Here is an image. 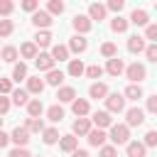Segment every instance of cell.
<instances>
[{"mask_svg":"<svg viewBox=\"0 0 157 157\" xmlns=\"http://www.w3.org/2000/svg\"><path fill=\"white\" fill-rule=\"evenodd\" d=\"M17 54H20V52H17L15 47H2V49H0V56H2V61H7V64H12V61L17 59Z\"/></svg>","mask_w":157,"mask_h":157,"instance_id":"35","label":"cell"},{"mask_svg":"<svg viewBox=\"0 0 157 157\" xmlns=\"http://www.w3.org/2000/svg\"><path fill=\"white\" fill-rule=\"evenodd\" d=\"M142 145H145V147H157V130H147Z\"/></svg>","mask_w":157,"mask_h":157,"instance_id":"41","label":"cell"},{"mask_svg":"<svg viewBox=\"0 0 157 157\" xmlns=\"http://www.w3.org/2000/svg\"><path fill=\"white\" fill-rule=\"evenodd\" d=\"M44 86H47V83H44L39 76H32V78H27V93H37V96H39V93L44 91Z\"/></svg>","mask_w":157,"mask_h":157,"instance_id":"22","label":"cell"},{"mask_svg":"<svg viewBox=\"0 0 157 157\" xmlns=\"http://www.w3.org/2000/svg\"><path fill=\"white\" fill-rule=\"evenodd\" d=\"M71 25H74V29H76V32H81V34H83V32H88V29L93 27V22H91L86 15H76V17L71 20Z\"/></svg>","mask_w":157,"mask_h":157,"instance_id":"16","label":"cell"},{"mask_svg":"<svg viewBox=\"0 0 157 157\" xmlns=\"http://www.w3.org/2000/svg\"><path fill=\"white\" fill-rule=\"evenodd\" d=\"M7 157H32V155H29L25 147H15V150H10V155H7Z\"/></svg>","mask_w":157,"mask_h":157,"instance_id":"49","label":"cell"},{"mask_svg":"<svg viewBox=\"0 0 157 157\" xmlns=\"http://www.w3.org/2000/svg\"><path fill=\"white\" fill-rule=\"evenodd\" d=\"M12 103H15V105H27V103H29L27 88H15V91H12Z\"/></svg>","mask_w":157,"mask_h":157,"instance_id":"24","label":"cell"},{"mask_svg":"<svg viewBox=\"0 0 157 157\" xmlns=\"http://www.w3.org/2000/svg\"><path fill=\"white\" fill-rule=\"evenodd\" d=\"M49 44H52V32L39 29V32L34 34V47H49Z\"/></svg>","mask_w":157,"mask_h":157,"instance_id":"27","label":"cell"},{"mask_svg":"<svg viewBox=\"0 0 157 157\" xmlns=\"http://www.w3.org/2000/svg\"><path fill=\"white\" fill-rule=\"evenodd\" d=\"M105 108H108V113H123L125 110V98L120 93H110V96H105Z\"/></svg>","mask_w":157,"mask_h":157,"instance_id":"4","label":"cell"},{"mask_svg":"<svg viewBox=\"0 0 157 157\" xmlns=\"http://www.w3.org/2000/svg\"><path fill=\"white\" fill-rule=\"evenodd\" d=\"M71 157H88V152H86V150H74Z\"/></svg>","mask_w":157,"mask_h":157,"instance_id":"53","label":"cell"},{"mask_svg":"<svg viewBox=\"0 0 157 157\" xmlns=\"http://www.w3.org/2000/svg\"><path fill=\"white\" fill-rule=\"evenodd\" d=\"M123 98H128V101H137V98H142V88H140L137 83H130V86L125 88Z\"/></svg>","mask_w":157,"mask_h":157,"instance_id":"30","label":"cell"},{"mask_svg":"<svg viewBox=\"0 0 157 157\" xmlns=\"http://www.w3.org/2000/svg\"><path fill=\"white\" fill-rule=\"evenodd\" d=\"M0 125H2V118H0Z\"/></svg>","mask_w":157,"mask_h":157,"instance_id":"54","label":"cell"},{"mask_svg":"<svg viewBox=\"0 0 157 157\" xmlns=\"http://www.w3.org/2000/svg\"><path fill=\"white\" fill-rule=\"evenodd\" d=\"M10 140H12L17 147H25V145L29 142V132H27L25 128H20V125H17V128L12 130V135H10Z\"/></svg>","mask_w":157,"mask_h":157,"instance_id":"12","label":"cell"},{"mask_svg":"<svg viewBox=\"0 0 157 157\" xmlns=\"http://www.w3.org/2000/svg\"><path fill=\"white\" fill-rule=\"evenodd\" d=\"M155 10H157V5H155Z\"/></svg>","mask_w":157,"mask_h":157,"instance_id":"55","label":"cell"},{"mask_svg":"<svg viewBox=\"0 0 157 157\" xmlns=\"http://www.w3.org/2000/svg\"><path fill=\"white\" fill-rule=\"evenodd\" d=\"M105 71H108L110 76H120V74L125 71V64H123V59H118V56L108 59V66H105Z\"/></svg>","mask_w":157,"mask_h":157,"instance_id":"18","label":"cell"},{"mask_svg":"<svg viewBox=\"0 0 157 157\" xmlns=\"http://www.w3.org/2000/svg\"><path fill=\"white\" fill-rule=\"evenodd\" d=\"M56 98H59V103H74L76 101V88L74 86H59Z\"/></svg>","mask_w":157,"mask_h":157,"instance_id":"10","label":"cell"},{"mask_svg":"<svg viewBox=\"0 0 157 157\" xmlns=\"http://www.w3.org/2000/svg\"><path fill=\"white\" fill-rule=\"evenodd\" d=\"M147 110H150V113H157V93L147 98Z\"/></svg>","mask_w":157,"mask_h":157,"instance_id":"51","label":"cell"},{"mask_svg":"<svg viewBox=\"0 0 157 157\" xmlns=\"http://www.w3.org/2000/svg\"><path fill=\"white\" fill-rule=\"evenodd\" d=\"M42 110H44L42 101H39V98H29V103H27V113H29V118H39Z\"/></svg>","mask_w":157,"mask_h":157,"instance_id":"25","label":"cell"},{"mask_svg":"<svg viewBox=\"0 0 157 157\" xmlns=\"http://www.w3.org/2000/svg\"><path fill=\"white\" fill-rule=\"evenodd\" d=\"M110 140L115 145H128L130 142V128L128 125H110Z\"/></svg>","mask_w":157,"mask_h":157,"instance_id":"1","label":"cell"},{"mask_svg":"<svg viewBox=\"0 0 157 157\" xmlns=\"http://www.w3.org/2000/svg\"><path fill=\"white\" fill-rule=\"evenodd\" d=\"M123 7H125L123 0H108V5H105V10H113V12H120Z\"/></svg>","mask_w":157,"mask_h":157,"instance_id":"46","label":"cell"},{"mask_svg":"<svg viewBox=\"0 0 157 157\" xmlns=\"http://www.w3.org/2000/svg\"><path fill=\"white\" fill-rule=\"evenodd\" d=\"M110 29H113V32H118V34H120V32H125V29H128V20H125V17H120V15H115V17L110 20Z\"/></svg>","mask_w":157,"mask_h":157,"instance_id":"32","label":"cell"},{"mask_svg":"<svg viewBox=\"0 0 157 157\" xmlns=\"http://www.w3.org/2000/svg\"><path fill=\"white\" fill-rule=\"evenodd\" d=\"M32 25H34V27H42V29H47V27L52 25V15H49L47 10H37V12L32 15Z\"/></svg>","mask_w":157,"mask_h":157,"instance_id":"9","label":"cell"},{"mask_svg":"<svg viewBox=\"0 0 157 157\" xmlns=\"http://www.w3.org/2000/svg\"><path fill=\"white\" fill-rule=\"evenodd\" d=\"M52 59L54 61H66L69 59V47L66 44H54L52 47Z\"/></svg>","mask_w":157,"mask_h":157,"instance_id":"21","label":"cell"},{"mask_svg":"<svg viewBox=\"0 0 157 157\" xmlns=\"http://www.w3.org/2000/svg\"><path fill=\"white\" fill-rule=\"evenodd\" d=\"M27 132H44V123H42V118H27V123L22 125Z\"/></svg>","mask_w":157,"mask_h":157,"instance_id":"26","label":"cell"},{"mask_svg":"<svg viewBox=\"0 0 157 157\" xmlns=\"http://www.w3.org/2000/svg\"><path fill=\"white\" fill-rule=\"evenodd\" d=\"M12 10H15V5H12L10 0H0V15H2V17H7Z\"/></svg>","mask_w":157,"mask_h":157,"instance_id":"43","label":"cell"},{"mask_svg":"<svg viewBox=\"0 0 157 157\" xmlns=\"http://www.w3.org/2000/svg\"><path fill=\"white\" fill-rule=\"evenodd\" d=\"M10 110V98H5V96H0V115H5Z\"/></svg>","mask_w":157,"mask_h":157,"instance_id":"50","label":"cell"},{"mask_svg":"<svg viewBox=\"0 0 157 157\" xmlns=\"http://www.w3.org/2000/svg\"><path fill=\"white\" fill-rule=\"evenodd\" d=\"M86 69H83V61L81 59H71L69 61V76H81Z\"/></svg>","mask_w":157,"mask_h":157,"instance_id":"36","label":"cell"},{"mask_svg":"<svg viewBox=\"0 0 157 157\" xmlns=\"http://www.w3.org/2000/svg\"><path fill=\"white\" fill-rule=\"evenodd\" d=\"M145 56H147L150 61H155V64H157V44H147V49H145Z\"/></svg>","mask_w":157,"mask_h":157,"instance_id":"48","label":"cell"},{"mask_svg":"<svg viewBox=\"0 0 157 157\" xmlns=\"http://www.w3.org/2000/svg\"><path fill=\"white\" fill-rule=\"evenodd\" d=\"M125 76H128V78H130L132 83H137V86H140V81H142V78L147 76V69H145L142 64H137V61H135V64L125 66Z\"/></svg>","mask_w":157,"mask_h":157,"instance_id":"3","label":"cell"},{"mask_svg":"<svg viewBox=\"0 0 157 157\" xmlns=\"http://www.w3.org/2000/svg\"><path fill=\"white\" fill-rule=\"evenodd\" d=\"M83 74H86L88 78H101V76H103V66H98V64H91V66H88Z\"/></svg>","mask_w":157,"mask_h":157,"instance_id":"39","label":"cell"},{"mask_svg":"<svg viewBox=\"0 0 157 157\" xmlns=\"http://www.w3.org/2000/svg\"><path fill=\"white\" fill-rule=\"evenodd\" d=\"M145 123V110L142 108H128L125 110V125L128 128H137V125H142Z\"/></svg>","mask_w":157,"mask_h":157,"instance_id":"2","label":"cell"},{"mask_svg":"<svg viewBox=\"0 0 157 157\" xmlns=\"http://www.w3.org/2000/svg\"><path fill=\"white\" fill-rule=\"evenodd\" d=\"M22 10H27V12L34 15V12L39 10V2H37V0H25V2H22Z\"/></svg>","mask_w":157,"mask_h":157,"instance_id":"45","label":"cell"},{"mask_svg":"<svg viewBox=\"0 0 157 157\" xmlns=\"http://www.w3.org/2000/svg\"><path fill=\"white\" fill-rule=\"evenodd\" d=\"M101 54H103L105 59H113V56H118V47H115L113 42H103V44H101Z\"/></svg>","mask_w":157,"mask_h":157,"instance_id":"34","label":"cell"},{"mask_svg":"<svg viewBox=\"0 0 157 157\" xmlns=\"http://www.w3.org/2000/svg\"><path fill=\"white\" fill-rule=\"evenodd\" d=\"M76 142H78V140H76L74 135H64V137L59 140V147H61L64 152H74V150H76Z\"/></svg>","mask_w":157,"mask_h":157,"instance_id":"31","label":"cell"},{"mask_svg":"<svg viewBox=\"0 0 157 157\" xmlns=\"http://www.w3.org/2000/svg\"><path fill=\"white\" fill-rule=\"evenodd\" d=\"M130 22L137 25V27H147V25H150V15H147L145 10H137V7H135V10L130 12Z\"/></svg>","mask_w":157,"mask_h":157,"instance_id":"15","label":"cell"},{"mask_svg":"<svg viewBox=\"0 0 157 157\" xmlns=\"http://www.w3.org/2000/svg\"><path fill=\"white\" fill-rule=\"evenodd\" d=\"M98 157H118V150L113 147V145H103L101 147V155Z\"/></svg>","mask_w":157,"mask_h":157,"instance_id":"44","label":"cell"},{"mask_svg":"<svg viewBox=\"0 0 157 157\" xmlns=\"http://www.w3.org/2000/svg\"><path fill=\"white\" fill-rule=\"evenodd\" d=\"M71 110H74V115H76V118H83V115H88L91 105H88V101H86V98H76V101L71 103Z\"/></svg>","mask_w":157,"mask_h":157,"instance_id":"17","label":"cell"},{"mask_svg":"<svg viewBox=\"0 0 157 157\" xmlns=\"http://www.w3.org/2000/svg\"><path fill=\"white\" fill-rule=\"evenodd\" d=\"M145 39H152V44H157V25H147L145 27Z\"/></svg>","mask_w":157,"mask_h":157,"instance_id":"42","label":"cell"},{"mask_svg":"<svg viewBox=\"0 0 157 157\" xmlns=\"http://www.w3.org/2000/svg\"><path fill=\"white\" fill-rule=\"evenodd\" d=\"M47 12L49 15H61L64 12V2L61 0H49L47 2Z\"/></svg>","mask_w":157,"mask_h":157,"instance_id":"37","label":"cell"},{"mask_svg":"<svg viewBox=\"0 0 157 157\" xmlns=\"http://www.w3.org/2000/svg\"><path fill=\"white\" fill-rule=\"evenodd\" d=\"M88 49V39H83L81 34H74L71 39H69V52H74V54H83Z\"/></svg>","mask_w":157,"mask_h":157,"instance_id":"7","label":"cell"},{"mask_svg":"<svg viewBox=\"0 0 157 157\" xmlns=\"http://www.w3.org/2000/svg\"><path fill=\"white\" fill-rule=\"evenodd\" d=\"M34 64H37V69H39V71H47V74H49V71L54 69V64H56V61L52 59V54L39 52V54H37V59H34Z\"/></svg>","mask_w":157,"mask_h":157,"instance_id":"5","label":"cell"},{"mask_svg":"<svg viewBox=\"0 0 157 157\" xmlns=\"http://www.w3.org/2000/svg\"><path fill=\"white\" fill-rule=\"evenodd\" d=\"M105 137H108V135H105L103 130H98V128H96V130L91 128V132L86 135L88 145H93V147H103V145H105Z\"/></svg>","mask_w":157,"mask_h":157,"instance_id":"13","label":"cell"},{"mask_svg":"<svg viewBox=\"0 0 157 157\" xmlns=\"http://www.w3.org/2000/svg\"><path fill=\"white\" fill-rule=\"evenodd\" d=\"M47 118H49L52 123H61V120H64V108H61V105H49V108H47Z\"/></svg>","mask_w":157,"mask_h":157,"instance_id":"29","label":"cell"},{"mask_svg":"<svg viewBox=\"0 0 157 157\" xmlns=\"http://www.w3.org/2000/svg\"><path fill=\"white\" fill-rule=\"evenodd\" d=\"M22 78H27V66L20 61V64H15V69H12V81H22Z\"/></svg>","mask_w":157,"mask_h":157,"instance_id":"38","label":"cell"},{"mask_svg":"<svg viewBox=\"0 0 157 157\" xmlns=\"http://www.w3.org/2000/svg\"><path fill=\"white\" fill-rule=\"evenodd\" d=\"M7 142H10V135L0 130V150H2V147H7Z\"/></svg>","mask_w":157,"mask_h":157,"instance_id":"52","label":"cell"},{"mask_svg":"<svg viewBox=\"0 0 157 157\" xmlns=\"http://www.w3.org/2000/svg\"><path fill=\"white\" fill-rule=\"evenodd\" d=\"M88 132H91V120L88 118H76L74 125H71V135L76 137V135H88Z\"/></svg>","mask_w":157,"mask_h":157,"instance_id":"8","label":"cell"},{"mask_svg":"<svg viewBox=\"0 0 157 157\" xmlns=\"http://www.w3.org/2000/svg\"><path fill=\"white\" fill-rule=\"evenodd\" d=\"M105 12H108L105 5H101V2H91L88 5V20H98L101 22V20H105Z\"/></svg>","mask_w":157,"mask_h":157,"instance_id":"14","label":"cell"},{"mask_svg":"<svg viewBox=\"0 0 157 157\" xmlns=\"http://www.w3.org/2000/svg\"><path fill=\"white\" fill-rule=\"evenodd\" d=\"M5 93H12V81L10 78H0V96Z\"/></svg>","mask_w":157,"mask_h":157,"instance_id":"47","label":"cell"},{"mask_svg":"<svg viewBox=\"0 0 157 157\" xmlns=\"http://www.w3.org/2000/svg\"><path fill=\"white\" fill-rule=\"evenodd\" d=\"M61 81H64V71H59V69H52L44 78V83H49V86H61Z\"/></svg>","mask_w":157,"mask_h":157,"instance_id":"28","label":"cell"},{"mask_svg":"<svg viewBox=\"0 0 157 157\" xmlns=\"http://www.w3.org/2000/svg\"><path fill=\"white\" fill-rule=\"evenodd\" d=\"M42 140H44V145H56V142L61 140V135H59V130H56V128H44Z\"/></svg>","mask_w":157,"mask_h":157,"instance_id":"23","label":"cell"},{"mask_svg":"<svg viewBox=\"0 0 157 157\" xmlns=\"http://www.w3.org/2000/svg\"><path fill=\"white\" fill-rule=\"evenodd\" d=\"M147 49V44H145V37H140V34H132L130 39H128V52H132V54H140V52H145Z\"/></svg>","mask_w":157,"mask_h":157,"instance_id":"11","label":"cell"},{"mask_svg":"<svg viewBox=\"0 0 157 157\" xmlns=\"http://www.w3.org/2000/svg\"><path fill=\"white\" fill-rule=\"evenodd\" d=\"M91 123H96V128L103 130V128H110V125H113V118H110L108 110H96L93 118H91Z\"/></svg>","mask_w":157,"mask_h":157,"instance_id":"6","label":"cell"},{"mask_svg":"<svg viewBox=\"0 0 157 157\" xmlns=\"http://www.w3.org/2000/svg\"><path fill=\"white\" fill-rule=\"evenodd\" d=\"M125 150H128V157H145V155H147V147H145L142 142H135V140L128 142Z\"/></svg>","mask_w":157,"mask_h":157,"instance_id":"19","label":"cell"},{"mask_svg":"<svg viewBox=\"0 0 157 157\" xmlns=\"http://www.w3.org/2000/svg\"><path fill=\"white\" fill-rule=\"evenodd\" d=\"M12 29H15L12 20H0V37H10V34H12Z\"/></svg>","mask_w":157,"mask_h":157,"instance_id":"40","label":"cell"},{"mask_svg":"<svg viewBox=\"0 0 157 157\" xmlns=\"http://www.w3.org/2000/svg\"><path fill=\"white\" fill-rule=\"evenodd\" d=\"M88 96H91V98H96V101H98V98H105V96H108V86H105V83H101V81H96V83H91Z\"/></svg>","mask_w":157,"mask_h":157,"instance_id":"20","label":"cell"},{"mask_svg":"<svg viewBox=\"0 0 157 157\" xmlns=\"http://www.w3.org/2000/svg\"><path fill=\"white\" fill-rule=\"evenodd\" d=\"M20 54H22L25 59H37V47H34V42H25V44L20 47Z\"/></svg>","mask_w":157,"mask_h":157,"instance_id":"33","label":"cell"}]
</instances>
